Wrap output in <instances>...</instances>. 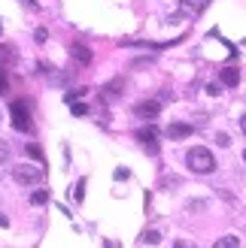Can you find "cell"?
<instances>
[{
  "instance_id": "cell-1",
  "label": "cell",
  "mask_w": 246,
  "mask_h": 248,
  "mask_svg": "<svg viewBox=\"0 0 246 248\" xmlns=\"http://www.w3.org/2000/svg\"><path fill=\"white\" fill-rule=\"evenodd\" d=\"M186 164H189V170H192V172H198V176H207V172H213V170H216V157H213L210 148L194 145V148H189Z\"/></svg>"
},
{
  "instance_id": "cell-2",
  "label": "cell",
  "mask_w": 246,
  "mask_h": 248,
  "mask_svg": "<svg viewBox=\"0 0 246 248\" xmlns=\"http://www.w3.org/2000/svg\"><path fill=\"white\" fill-rule=\"evenodd\" d=\"M12 179L18 185H24V188H34V185L43 179V170L31 167V164H18V167H12Z\"/></svg>"
},
{
  "instance_id": "cell-3",
  "label": "cell",
  "mask_w": 246,
  "mask_h": 248,
  "mask_svg": "<svg viewBox=\"0 0 246 248\" xmlns=\"http://www.w3.org/2000/svg\"><path fill=\"white\" fill-rule=\"evenodd\" d=\"M9 115H12V124H16V130L28 133L31 130V112H28V103L24 100H16L9 106Z\"/></svg>"
},
{
  "instance_id": "cell-4",
  "label": "cell",
  "mask_w": 246,
  "mask_h": 248,
  "mask_svg": "<svg viewBox=\"0 0 246 248\" xmlns=\"http://www.w3.org/2000/svg\"><path fill=\"white\" fill-rule=\"evenodd\" d=\"M158 112H161V103H158V100H140L137 106H134V115L146 118V121H152Z\"/></svg>"
},
{
  "instance_id": "cell-5",
  "label": "cell",
  "mask_w": 246,
  "mask_h": 248,
  "mask_svg": "<svg viewBox=\"0 0 246 248\" xmlns=\"http://www.w3.org/2000/svg\"><path fill=\"white\" fill-rule=\"evenodd\" d=\"M137 140L149 145V152H158V145H155V140H158V127H155V124H146V127H140V130H137Z\"/></svg>"
},
{
  "instance_id": "cell-6",
  "label": "cell",
  "mask_w": 246,
  "mask_h": 248,
  "mask_svg": "<svg viewBox=\"0 0 246 248\" xmlns=\"http://www.w3.org/2000/svg\"><path fill=\"white\" fill-rule=\"evenodd\" d=\"M192 124H186V121H174V124H167V136L170 140H189L192 136Z\"/></svg>"
},
{
  "instance_id": "cell-7",
  "label": "cell",
  "mask_w": 246,
  "mask_h": 248,
  "mask_svg": "<svg viewBox=\"0 0 246 248\" xmlns=\"http://www.w3.org/2000/svg\"><path fill=\"white\" fill-rule=\"evenodd\" d=\"M204 9V0H179V16H198Z\"/></svg>"
},
{
  "instance_id": "cell-8",
  "label": "cell",
  "mask_w": 246,
  "mask_h": 248,
  "mask_svg": "<svg viewBox=\"0 0 246 248\" xmlns=\"http://www.w3.org/2000/svg\"><path fill=\"white\" fill-rule=\"evenodd\" d=\"M219 82H222V85H228V88H234V85L240 82V70H234V67H225L222 73H219Z\"/></svg>"
},
{
  "instance_id": "cell-9",
  "label": "cell",
  "mask_w": 246,
  "mask_h": 248,
  "mask_svg": "<svg viewBox=\"0 0 246 248\" xmlns=\"http://www.w3.org/2000/svg\"><path fill=\"white\" fill-rule=\"evenodd\" d=\"M122 88H125V82H122V79L106 82V85H104V97H106V100H116V97L122 94Z\"/></svg>"
},
{
  "instance_id": "cell-10",
  "label": "cell",
  "mask_w": 246,
  "mask_h": 248,
  "mask_svg": "<svg viewBox=\"0 0 246 248\" xmlns=\"http://www.w3.org/2000/svg\"><path fill=\"white\" fill-rule=\"evenodd\" d=\"M70 55L76 58L79 64H88V61H91V52H88V48H85L82 43H73V46H70Z\"/></svg>"
},
{
  "instance_id": "cell-11",
  "label": "cell",
  "mask_w": 246,
  "mask_h": 248,
  "mask_svg": "<svg viewBox=\"0 0 246 248\" xmlns=\"http://www.w3.org/2000/svg\"><path fill=\"white\" fill-rule=\"evenodd\" d=\"M237 245H240V239H237V236H231V233L213 242V248H237Z\"/></svg>"
},
{
  "instance_id": "cell-12",
  "label": "cell",
  "mask_w": 246,
  "mask_h": 248,
  "mask_svg": "<svg viewBox=\"0 0 246 248\" xmlns=\"http://www.w3.org/2000/svg\"><path fill=\"white\" fill-rule=\"evenodd\" d=\"M140 239H143V245H158V242H161V233H158V230H146Z\"/></svg>"
},
{
  "instance_id": "cell-13",
  "label": "cell",
  "mask_w": 246,
  "mask_h": 248,
  "mask_svg": "<svg viewBox=\"0 0 246 248\" xmlns=\"http://www.w3.org/2000/svg\"><path fill=\"white\" fill-rule=\"evenodd\" d=\"M49 200V191H34L31 194V206H43Z\"/></svg>"
},
{
  "instance_id": "cell-14",
  "label": "cell",
  "mask_w": 246,
  "mask_h": 248,
  "mask_svg": "<svg viewBox=\"0 0 246 248\" xmlns=\"http://www.w3.org/2000/svg\"><path fill=\"white\" fill-rule=\"evenodd\" d=\"M3 164H9V142L0 140V167H3Z\"/></svg>"
},
{
  "instance_id": "cell-15",
  "label": "cell",
  "mask_w": 246,
  "mask_h": 248,
  "mask_svg": "<svg viewBox=\"0 0 246 248\" xmlns=\"http://www.w3.org/2000/svg\"><path fill=\"white\" fill-rule=\"evenodd\" d=\"M70 112L76 115V118H82L85 112H88V106H85V103H70Z\"/></svg>"
},
{
  "instance_id": "cell-16",
  "label": "cell",
  "mask_w": 246,
  "mask_h": 248,
  "mask_svg": "<svg viewBox=\"0 0 246 248\" xmlns=\"http://www.w3.org/2000/svg\"><path fill=\"white\" fill-rule=\"evenodd\" d=\"M207 94H210V97H219V94H222V82H210V85H207Z\"/></svg>"
},
{
  "instance_id": "cell-17",
  "label": "cell",
  "mask_w": 246,
  "mask_h": 248,
  "mask_svg": "<svg viewBox=\"0 0 246 248\" xmlns=\"http://www.w3.org/2000/svg\"><path fill=\"white\" fill-rule=\"evenodd\" d=\"M85 197V182H76V191H73V200H82Z\"/></svg>"
},
{
  "instance_id": "cell-18",
  "label": "cell",
  "mask_w": 246,
  "mask_h": 248,
  "mask_svg": "<svg viewBox=\"0 0 246 248\" xmlns=\"http://www.w3.org/2000/svg\"><path fill=\"white\" fill-rule=\"evenodd\" d=\"M28 155H31V157H36V160H43V152H40V148H36L34 142H28Z\"/></svg>"
},
{
  "instance_id": "cell-19",
  "label": "cell",
  "mask_w": 246,
  "mask_h": 248,
  "mask_svg": "<svg viewBox=\"0 0 246 248\" xmlns=\"http://www.w3.org/2000/svg\"><path fill=\"white\" fill-rule=\"evenodd\" d=\"M174 248H194V245H192L189 239H176V242H174Z\"/></svg>"
},
{
  "instance_id": "cell-20",
  "label": "cell",
  "mask_w": 246,
  "mask_h": 248,
  "mask_svg": "<svg viewBox=\"0 0 246 248\" xmlns=\"http://www.w3.org/2000/svg\"><path fill=\"white\" fill-rule=\"evenodd\" d=\"M216 142H219V145H225V148L231 145V140H228V136H225V133H219V136H216Z\"/></svg>"
},
{
  "instance_id": "cell-21",
  "label": "cell",
  "mask_w": 246,
  "mask_h": 248,
  "mask_svg": "<svg viewBox=\"0 0 246 248\" xmlns=\"http://www.w3.org/2000/svg\"><path fill=\"white\" fill-rule=\"evenodd\" d=\"M18 3H21V6H28V9H36V3H34V0H18Z\"/></svg>"
},
{
  "instance_id": "cell-22",
  "label": "cell",
  "mask_w": 246,
  "mask_h": 248,
  "mask_svg": "<svg viewBox=\"0 0 246 248\" xmlns=\"http://www.w3.org/2000/svg\"><path fill=\"white\" fill-rule=\"evenodd\" d=\"M6 91V79H3V70H0V94Z\"/></svg>"
},
{
  "instance_id": "cell-23",
  "label": "cell",
  "mask_w": 246,
  "mask_h": 248,
  "mask_svg": "<svg viewBox=\"0 0 246 248\" xmlns=\"http://www.w3.org/2000/svg\"><path fill=\"white\" fill-rule=\"evenodd\" d=\"M240 130L246 133V115H240Z\"/></svg>"
},
{
  "instance_id": "cell-24",
  "label": "cell",
  "mask_w": 246,
  "mask_h": 248,
  "mask_svg": "<svg viewBox=\"0 0 246 248\" xmlns=\"http://www.w3.org/2000/svg\"><path fill=\"white\" fill-rule=\"evenodd\" d=\"M6 224H9V221H6V218H3V215H0V227H6Z\"/></svg>"
},
{
  "instance_id": "cell-25",
  "label": "cell",
  "mask_w": 246,
  "mask_h": 248,
  "mask_svg": "<svg viewBox=\"0 0 246 248\" xmlns=\"http://www.w3.org/2000/svg\"><path fill=\"white\" fill-rule=\"evenodd\" d=\"M243 160H246V152H243Z\"/></svg>"
},
{
  "instance_id": "cell-26",
  "label": "cell",
  "mask_w": 246,
  "mask_h": 248,
  "mask_svg": "<svg viewBox=\"0 0 246 248\" xmlns=\"http://www.w3.org/2000/svg\"><path fill=\"white\" fill-rule=\"evenodd\" d=\"M0 31H3V28H0Z\"/></svg>"
}]
</instances>
